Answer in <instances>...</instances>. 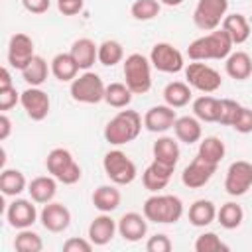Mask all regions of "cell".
Segmentation results:
<instances>
[{"label": "cell", "mask_w": 252, "mask_h": 252, "mask_svg": "<svg viewBox=\"0 0 252 252\" xmlns=\"http://www.w3.org/2000/svg\"><path fill=\"white\" fill-rule=\"evenodd\" d=\"M232 39L228 33L220 30H213L207 35L193 39L187 47V55L191 61H209V59H226L232 53Z\"/></svg>", "instance_id": "1"}, {"label": "cell", "mask_w": 252, "mask_h": 252, "mask_svg": "<svg viewBox=\"0 0 252 252\" xmlns=\"http://www.w3.org/2000/svg\"><path fill=\"white\" fill-rule=\"evenodd\" d=\"M142 124L144 120L136 110H120L106 122L104 140L112 146H124L128 142H134L142 132Z\"/></svg>", "instance_id": "2"}, {"label": "cell", "mask_w": 252, "mask_h": 252, "mask_svg": "<svg viewBox=\"0 0 252 252\" xmlns=\"http://www.w3.org/2000/svg\"><path fill=\"white\" fill-rule=\"evenodd\" d=\"M144 217L150 222L158 224H173L183 217V203L177 195H161L156 193L144 201L142 207Z\"/></svg>", "instance_id": "3"}, {"label": "cell", "mask_w": 252, "mask_h": 252, "mask_svg": "<svg viewBox=\"0 0 252 252\" xmlns=\"http://www.w3.org/2000/svg\"><path fill=\"white\" fill-rule=\"evenodd\" d=\"M124 83L134 94H146L152 89V63L142 53H130L124 59Z\"/></svg>", "instance_id": "4"}, {"label": "cell", "mask_w": 252, "mask_h": 252, "mask_svg": "<svg viewBox=\"0 0 252 252\" xmlns=\"http://www.w3.org/2000/svg\"><path fill=\"white\" fill-rule=\"evenodd\" d=\"M45 167L49 175H53L63 185H73L81 179V165L65 148H53L45 158Z\"/></svg>", "instance_id": "5"}, {"label": "cell", "mask_w": 252, "mask_h": 252, "mask_svg": "<svg viewBox=\"0 0 252 252\" xmlns=\"http://www.w3.org/2000/svg\"><path fill=\"white\" fill-rule=\"evenodd\" d=\"M104 89H106V85L102 83V79L96 73L85 71L83 75H79L71 81L69 93L75 102L96 104V102L104 100Z\"/></svg>", "instance_id": "6"}, {"label": "cell", "mask_w": 252, "mask_h": 252, "mask_svg": "<svg viewBox=\"0 0 252 252\" xmlns=\"http://www.w3.org/2000/svg\"><path fill=\"white\" fill-rule=\"evenodd\" d=\"M102 167H104L106 177L114 185H128L138 175L136 163L122 150H110V152H106L104 158H102Z\"/></svg>", "instance_id": "7"}, {"label": "cell", "mask_w": 252, "mask_h": 252, "mask_svg": "<svg viewBox=\"0 0 252 252\" xmlns=\"http://www.w3.org/2000/svg\"><path fill=\"white\" fill-rule=\"evenodd\" d=\"M185 79L187 85L191 89H197L205 94H211L215 91L220 89L222 85V77L217 69H213L211 65L203 63V61H193L185 67Z\"/></svg>", "instance_id": "8"}, {"label": "cell", "mask_w": 252, "mask_h": 252, "mask_svg": "<svg viewBox=\"0 0 252 252\" xmlns=\"http://www.w3.org/2000/svg\"><path fill=\"white\" fill-rule=\"evenodd\" d=\"M228 10V0H199L193 10V22L203 32L217 30Z\"/></svg>", "instance_id": "9"}, {"label": "cell", "mask_w": 252, "mask_h": 252, "mask_svg": "<svg viewBox=\"0 0 252 252\" xmlns=\"http://www.w3.org/2000/svg\"><path fill=\"white\" fill-rule=\"evenodd\" d=\"M150 63L161 73H179L185 67L183 53L167 41H159L150 51Z\"/></svg>", "instance_id": "10"}, {"label": "cell", "mask_w": 252, "mask_h": 252, "mask_svg": "<svg viewBox=\"0 0 252 252\" xmlns=\"http://www.w3.org/2000/svg\"><path fill=\"white\" fill-rule=\"evenodd\" d=\"M252 187V163L238 159L232 161L226 169L224 177V191L230 197H240Z\"/></svg>", "instance_id": "11"}, {"label": "cell", "mask_w": 252, "mask_h": 252, "mask_svg": "<svg viewBox=\"0 0 252 252\" xmlns=\"http://www.w3.org/2000/svg\"><path fill=\"white\" fill-rule=\"evenodd\" d=\"M20 104L24 106L28 118H32V120H35V122L43 120V118L49 114V106H51L47 93L41 91L39 87H30V89H26V91L20 94Z\"/></svg>", "instance_id": "12"}, {"label": "cell", "mask_w": 252, "mask_h": 252, "mask_svg": "<svg viewBox=\"0 0 252 252\" xmlns=\"http://www.w3.org/2000/svg\"><path fill=\"white\" fill-rule=\"evenodd\" d=\"M6 220L12 228H30L37 220V209L28 199H14L6 209Z\"/></svg>", "instance_id": "13"}, {"label": "cell", "mask_w": 252, "mask_h": 252, "mask_svg": "<svg viewBox=\"0 0 252 252\" xmlns=\"http://www.w3.org/2000/svg\"><path fill=\"white\" fill-rule=\"evenodd\" d=\"M217 167H219V165H215V163H211V161H205L203 158L195 156V159L183 169L181 181H183V185L189 187V189H199V187H203V185H207V183L211 181V177L215 175Z\"/></svg>", "instance_id": "14"}, {"label": "cell", "mask_w": 252, "mask_h": 252, "mask_svg": "<svg viewBox=\"0 0 252 252\" xmlns=\"http://www.w3.org/2000/svg\"><path fill=\"white\" fill-rule=\"evenodd\" d=\"M39 220H41L45 230L57 234V232H63V230L69 228V224H71V211L63 203L49 201V203L43 205V209L39 213Z\"/></svg>", "instance_id": "15"}, {"label": "cell", "mask_w": 252, "mask_h": 252, "mask_svg": "<svg viewBox=\"0 0 252 252\" xmlns=\"http://www.w3.org/2000/svg\"><path fill=\"white\" fill-rule=\"evenodd\" d=\"M33 41L26 33H14L8 43V63L14 69H24L33 59Z\"/></svg>", "instance_id": "16"}, {"label": "cell", "mask_w": 252, "mask_h": 252, "mask_svg": "<svg viewBox=\"0 0 252 252\" xmlns=\"http://www.w3.org/2000/svg\"><path fill=\"white\" fill-rule=\"evenodd\" d=\"M116 232H118V222L110 217V213H100L98 217H94L91 220L89 230H87V238L94 246H104L114 238Z\"/></svg>", "instance_id": "17"}, {"label": "cell", "mask_w": 252, "mask_h": 252, "mask_svg": "<svg viewBox=\"0 0 252 252\" xmlns=\"http://www.w3.org/2000/svg\"><path fill=\"white\" fill-rule=\"evenodd\" d=\"M148 232V219L144 217V213H124L120 219H118V234L128 240V242H138L146 236Z\"/></svg>", "instance_id": "18"}, {"label": "cell", "mask_w": 252, "mask_h": 252, "mask_svg": "<svg viewBox=\"0 0 252 252\" xmlns=\"http://www.w3.org/2000/svg\"><path fill=\"white\" fill-rule=\"evenodd\" d=\"M175 118H177V114H175V110L169 104H158V106H152L144 114V126L150 132L161 134V132L173 128Z\"/></svg>", "instance_id": "19"}, {"label": "cell", "mask_w": 252, "mask_h": 252, "mask_svg": "<svg viewBox=\"0 0 252 252\" xmlns=\"http://www.w3.org/2000/svg\"><path fill=\"white\" fill-rule=\"evenodd\" d=\"M173 169H175V167L163 165V163H159V161L154 159V161L144 169V173H142V183H144V187H146L148 191H152V193H159L161 189L167 187V183H169V179H171V175H173Z\"/></svg>", "instance_id": "20"}, {"label": "cell", "mask_w": 252, "mask_h": 252, "mask_svg": "<svg viewBox=\"0 0 252 252\" xmlns=\"http://www.w3.org/2000/svg\"><path fill=\"white\" fill-rule=\"evenodd\" d=\"M173 132L175 138L183 144H195L201 140L203 136V128H201V120L197 116H177L173 122Z\"/></svg>", "instance_id": "21"}, {"label": "cell", "mask_w": 252, "mask_h": 252, "mask_svg": "<svg viewBox=\"0 0 252 252\" xmlns=\"http://www.w3.org/2000/svg\"><path fill=\"white\" fill-rule=\"evenodd\" d=\"M28 193H30L33 203L45 205V203L53 201V197L57 193V179L53 175H39V177L30 181Z\"/></svg>", "instance_id": "22"}, {"label": "cell", "mask_w": 252, "mask_h": 252, "mask_svg": "<svg viewBox=\"0 0 252 252\" xmlns=\"http://www.w3.org/2000/svg\"><path fill=\"white\" fill-rule=\"evenodd\" d=\"M69 53H71L73 59L77 61L79 69L89 71V69L93 67L94 59H98V45H94V41L89 39V37H79V39L73 41Z\"/></svg>", "instance_id": "23"}, {"label": "cell", "mask_w": 252, "mask_h": 252, "mask_svg": "<svg viewBox=\"0 0 252 252\" xmlns=\"http://www.w3.org/2000/svg\"><path fill=\"white\" fill-rule=\"evenodd\" d=\"M152 154H154L156 161L175 167L179 161V144L171 136H159L152 146Z\"/></svg>", "instance_id": "24"}, {"label": "cell", "mask_w": 252, "mask_h": 252, "mask_svg": "<svg viewBox=\"0 0 252 252\" xmlns=\"http://www.w3.org/2000/svg\"><path fill=\"white\" fill-rule=\"evenodd\" d=\"M224 71L236 81H246L252 75V59L246 51H232L224 59Z\"/></svg>", "instance_id": "25"}, {"label": "cell", "mask_w": 252, "mask_h": 252, "mask_svg": "<svg viewBox=\"0 0 252 252\" xmlns=\"http://www.w3.org/2000/svg\"><path fill=\"white\" fill-rule=\"evenodd\" d=\"M220 28L228 33V37L232 39L234 45L244 43L250 37V24L242 14H226Z\"/></svg>", "instance_id": "26"}, {"label": "cell", "mask_w": 252, "mask_h": 252, "mask_svg": "<svg viewBox=\"0 0 252 252\" xmlns=\"http://www.w3.org/2000/svg\"><path fill=\"white\" fill-rule=\"evenodd\" d=\"M120 201H122V195L116 189V185H100L93 193V205L100 213H112V211H116L120 207Z\"/></svg>", "instance_id": "27"}, {"label": "cell", "mask_w": 252, "mask_h": 252, "mask_svg": "<svg viewBox=\"0 0 252 252\" xmlns=\"http://www.w3.org/2000/svg\"><path fill=\"white\" fill-rule=\"evenodd\" d=\"M49 67H51L53 77L57 81H61V83H71L79 73V65H77V61L73 59L71 53H57L51 59Z\"/></svg>", "instance_id": "28"}, {"label": "cell", "mask_w": 252, "mask_h": 252, "mask_svg": "<svg viewBox=\"0 0 252 252\" xmlns=\"http://www.w3.org/2000/svg\"><path fill=\"white\" fill-rule=\"evenodd\" d=\"M187 217H189V222L193 226H209L217 219V207L209 199H197L189 207Z\"/></svg>", "instance_id": "29"}, {"label": "cell", "mask_w": 252, "mask_h": 252, "mask_svg": "<svg viewBox=\"0 0 252 252\" xmlns=\"http://www.w3.org/2000/svg\"><path fill=\"white\" fill-rule=\"evenodd\" d=\"M28 189V181L20 169L4 167L0 173V191L6 197H18L22 191Z\"/></svg>", "instance_id": "30"}, {"label": "cell", "mask_w": 252, "mask_h": 252, "mask_svg": "<svg viewBox=\"0 0 252 252\" xmlns=\"http://www.w3.org/2000/svg\"><path fill=\"white\" fill-rule=\"evenodd\" d=\"M220 112V98H215L211 94H201L193 100V114L201 122H217Z\"/></svg>", "instance_id": "31"}, {"label": "cell", "mask_w": 252, "mask_h": 252, "mask_svg": "<svg viewBox=\"0 0 252 252\" xmlns=\"http://www.w3.org/2000/svg\"><path fill=\"white\" fill-rule=\"evenodd\" d=\"M191 96H193L191 87L187 83H183V81H171L163 89V100L171 108H181V106L189 104Z\"/></svg>", "instance_id": "32"}, {"label": "cell", "mask_w": 252, "mask_h": 252, "mask_svg": "<svg viewBox=\"0 0 252 252\" xmlns=\"http://www.w3.org/2000/svg\"><path fill=\"white\" fill-rule=\"evenodd\" d=\"M49 69L51 67H47V61L43 57L33 55V59L22 69V77L30 87H41L45 83V79H47Z\"/></svg>", "instance_id": "33"}, {"label": "cell", "mask_w": 252, "mask_h": 252, "mask_svg": "<svg viewBox=\"0 0 252 252\" xmlns=\"http://www.w3.org/2000/svg\"><path fill=\"white\" fill-rule=\"evenodd\" d=\"M224 152H226V148H224V142H222L220 138H217V136H207V138H203V140L199 142V152H197V156L203 158L205 161H211V163L219 165V163L222 161V158H224Z\"/></svg>", "instance_id": "34"}, {"label": "cell", "mask_w": 252, "mask_h": 252, "mask_svg": "<svg viewBox=\"0 0 252 252\" xmlns=\"http://www.w3.org/2000/svg\"><path fill=\"white\" fill-rule=\"evenodd\" d=\"M132 94L126 83H110L104 89V102L112 108H126L132 102Z\"/></svg>", "instance_id": "35"}, {"label": "cell", "mask_w": 252, "mask_h": 252, "mask_svg": "<svg viewBox=\"0 0 252 252\" xmlns=\"http://www.w3.org/2000/svg\"><path fill=\"white\" fill-rule=\"evenodd\" d=\"M217 220L220 222L222 228L226 230H232V228H238L244 220V211L240 205L228 201L224 205H220V209L217 211Z\"/></svg>", "instance_id": "36"}, {"label": "cell", "mask_w": 252, "mask_h": 252, "mask_svg": "<svg viewBox=\"0 0 252 252\" xmlns=\"http://www.w3.org/2000/svg\"><path fill=\"white\" fill-rule=\"evenodd\" d=\"M124 59V49L122 43L116 39H104L98 45V63L104 67H114Z\"/></svg>", "instance_id": "37"}, {"label": "cell", "mask_w": 252, "mask_h": 252, "mask_svg": "<svg viewBox=\"0 0 252 252\" xmlns=\"http://www.w3.org/2000/svg\"><path fill=\"white\" fill-rule=\"evenodd\" d=\"M14 248L18 252H41L43 240L37 232L30 230V228H22V230H18V234L14 238Z\"/></svg>", "instance_id": "38"}, {"label": "cell", "mask_w": 252, "mask_h": 252, "mask_svg": "<svg viewBox=\"0 0 252 252\" xmlns=\"http://www.w3.org/2000/svg\"><path fill=\"white\" fill-rule=\"evenodd\" d=\"M159 4H161L159 0H136L130 6V14L138 22H148V20H154L159 14V10H161Z\"/></svg>", "instance_id": "39"}, {"label": "cell", "mask_w": 252, "mask_h": 252, "mask_svg": "<svg viewBox=\"0 0 252 252\" xmlns=\"http://www.w3.org/2000/svg\"><path fill=\"white\" fill-rule=\"evenodd\" d=\"M195 252H228V246L215 232H203L195 240Z\"/></svg>", "instance_id": "40"}, {"label": "cell", "mask_w": 252, "mask_h": 252, "mask_svg": "<svg viewBox=\"0 0 252 252\" xmlns=\"http://www.w3.org/2000/svg\"><path fill=\"white\" fill-rule=\"evenodd\" d=\"M242 104H238L236 100H230V98H220V112H219V120L217 124H222V126H232L238 110H240Z\"/></svg>", "instance_id": "41"}, {"label": "cell", "mask_w": 252, "mask_h": 252, "mask_svg": "<svg viewBox=\"0 0 252 252\" xmlns=\"http://www.w3.org/2000/svg\"><path fill=\"white\" fill-rule=\"evenodd\" d=\"M232 128L240 134H250L252 132V108L248 106H240L234 122H232Z\"/></svg>", "instance_id": "42"}, {"label": "cell", "mask_w": 252, "mask_h": 252, "mask_svg": "<svg viewBox=\"0 0 252 252\" xmlns=\"http://www.w3.org/2000/svg\"><path fill=\"white\" fill-rule=\"evenodd\" d=\"M171 248H173V244H171L167 234H154L146 242V250L148 252H169Z\"/></svg>", "instance_id": "43"}, {"label": "cell", "mask_w": 252, "mask_h": 252, "mask_svg": "<svg viewBox=\"0 0 252 252\" xmlns=\"http://www.w3.org/2000/svg\"><path fill=\"white\" fill-rule=\"evenodd\" d=\"M93 242L89 238H79V236H71L63 242V252H91L93 250Z\"/></svg>", "instance_id": "44"}, {"label": "cell", "mask_w": 252, "mask_h": 252, "mask_svg": "<svg viewBox=\"0 0 252 252\" xmlns=\"http://www.w3.org/2000/svg\"><path fill=\"white\" fill-rule=\"evenodd\" d=\"M20 94H22V93H18L16 87L0 89V110L6 112V110H10L12 106H16V104L20 102Z\"/></svg>", "instance_id": "45"}, {"label": "cell", "mask_w": 252, "mask_h": 252, "mask_svg": "<svg viewBox=\"0 0 252 252\" xmlns=\"http://www.w3.org/2000/svg\"><path fill=\"white\" fill-rule=\"evenodd\" d=\"M57 10L63 16H75L83 10V0H57Z\"/></svg>", "instance_id": "46"}, {"label": "cell", "mask_w": 252, "mask_h": 252, "mask_svg": "<svg viewBox=\"0 0 252 252\" xmlns=\"http://www.w3.org/2000/svg\"><path fill=\"white\" fill-rule=\"evenodd\" d=\"M22 4H24V8L28 10V12H32V14H43V12H47L49 10V0H22Z\"/></svg>", "instance_id": "47"}, {"label": "cell", "mask_w": 252, "mask_h": 252, "mask_svg": "<svg viewBox=\"0 0 252 252\" xmlns=\"http://www.w3.org/2000/svg\"><path fill=\"white\" fill-rule=\"evenodd\" d=\"M10 132H12V120L8 118L6 112H2V114H0V140H2V142L8 140Z\"/></svg>", "instance_id": "48"}, {"label": "cell", "mask_w": 252, "mask_h": 252, "mask_svg": "<svg viewBox=\"0 0 252 252\" xmlns=\"http://www.w3.org/2000/svg\"><path fill=\"white\" fill-rule=\"evenodd\" d=\"M8 87H14L12 85V75H10L8 67H2L0 69V89H8Z\"/></svg>", "instance_id": "49"}, {"label": "cell", "mask_w": 252, "mask_h": 252, "mask_svg": "<svg viewBox=\"0 0 252 252\" xmlns=\"http://www.w3.org/2000/svg\"><path fill=\"white\" fill-rule=\"evenodd\" d=\"M161 4H165V6H179L183 0H159Z\"/></svg>", "instance_id": "50"}]
</instances>
